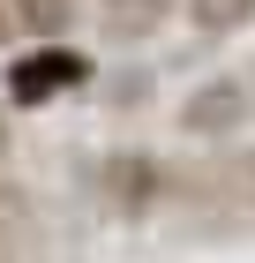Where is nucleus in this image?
<instances>
[{
    "label": "nucleus",
    "instance_id": "nucleus-1",
    "mask_svg": "<svg viewBox=\"0 0 255 263\" xmlns=\"http://www.w3.org/2000/svg\"><path fill=\"white\" fill-rule=\"evenodd\" d=\"M165 218L188 241H240V233H255V143L233 136V143H210L195 158H180Z\"/></svg>",
    "mask_w": 255,
    "mask_h": 263
},
{
    "label": "nucleus",
    "instance_id": "nucleus-2",
    "mask_svg": "<svg viewBox=\"0 0 255 263\" xmlns=\"http://www.w3.org/2000/svg\"><path fill=\"white\" fill-rule=\"evenodd\" d=\"M83 196H90V211L113 218V226H150V218H165V203H173V158H158L143 143L98 151V158L83 165Z\"/></svg>",
    "mask_w": 255,
    "mask_h": 263
},
{
    "label": "nucleus",
    "instance_id": "nucleus-3",
    "mask_svg": "<svg viewBox=\"0 0 255 263\" xmlns=\"http://www.w3.org/2000/svg\"><path fill=\"white\" fill-rule=\"evenodd\" d=\"M90 83H98V61L75 38H30L15 61L0 68V98L15 113H38V105H60L75 90H90Z\"/></svg>",
    "mask_w": 255,
    "mask_h": 263
},
{
    "label": "nucleus",
    "instance_id": "nucleus-4",
    "mask_svg": "<svg viewBox=\"0 0 255 263\" xmlns=\"http://www.w3.org/2000/svg\"><path fill=\"white\" fill-rule=\"evenodd\" d=\"M255 128V83L248 68H225V76H203L188 98H180V136L188 143H233Z\"/></svg>",
    "mask_w": 255,
    "mask_h": 263
},
{
    "label": "nucleus",
    "instance_id": "nucleus-5",
    "mask_svg": "<svg viewBox=\"0 0 255 263\" xmlns=\"http://www.w3.org/2000/svg\"><path fill=\"white\" fill-rule=\"evenodd\" d=\"M105 45H150L173 15H188V0H90Z\"/></svg>",
    "mask_w": 255,
    "mask_h": 263
},
{
    "label": "nucleus",
    "instance_id": "nucleus-6",
    "mask_svg": "<svg viewBox=\"0 0 255 263\" xmlns=\"http://www.w3.org/2000/svg\"><path fill=\"white\" fill-rule=\"evenodd\" d=\"M38 226H45L38 196L15 181V165L0 158V256H30L38 248Z\"/></svg>",
    "mask_w": 255,
    "mask_h": 263
},
{
    "label": "nucleus",
    "instance_id": "nucleus-7",
    "mask_svg": "<svg viewBox=\"0 0 255 263\" xmlns=\"http://www.w3.org/2000/svg\"><path fill=\"white\" fill-rule=\"evenodd\" d=\"M83 23V0H15V30L23 38H68Z\"/></svg>",
    "mask_w": 255,
    "mask_h": 263
},
{
    "label": "nucleus",
    "instance_id": "nucleus-8",
    "mask_svg": "<svg viewBox=\"0 0 255 263\" xmlns=\"http://www.w3.org/2000/svg\"><path fill=\"white\" fill-rule=\"evenodd\" d=\"M188 23L203 38H233V30L255 23V0H188Z\"/></svg>",
    "mask_w": 255,
    "mask_h": 263
},
{
    "label": "nucleus",
    "instance_id": "nucleus-9",
    "mask_svg": "<svg viewBox=\"0 0 255 263\" xmlns=\"http://www.w3.org/2000/svg\"><path fill=\"white\" fill-rule=\"evenodd\" d=\"M143 90H150V76L128 68V76H113V98H105V105H143Z\"/></svg>",
    "mask_w": 255,
    "mask_h": 263
},
{
    "label": "nucleus",
    "instance_id": "nucleus-10",
    "mask_svg": "<svg viewBox=\"0 0 255 263\" xmlns=\"http://www.w3.org/2000/svg\"><path fill=\"white\" fill-rule=\"evenodd\" d=\"M8 38H23V30H15V0H0V45H8Z\"/></svg>",
    "mask_w": 255,
    "mask_h": 263
},
{
    "label": "nucleus",
    "instance_id": "nucleus-11",
    "mask_svg": "<svg viewBox=\"0 0 255 263\" xmlns=\"http://www.w3.org/2000/svg\"><path fill=\"white\" fill-rule=\"evenodd\" d=\"M8 113H15V105H0V158L15 151V128H8Z\"/></svg>",
    "mask_w": 255,
    "mask_h": 263
},
{
    "label": "nucleus",
    "instance_id": "nucleus-12",
    "mask_svg": "<svg viewBox=\"0 0 255 263\" xmlns=\"http://www.w3.org/2000/svg\"><path fill=\"white\" fill-rule=\"evenodd\" d=\"M248 83H255V61H248Z\"/></svg>",
    "mask_w": 255,
    "mask_h": 263
}]
</instances>
